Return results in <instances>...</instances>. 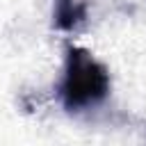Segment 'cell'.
<instances>
[{"label":"cell","mask_w":146,"mask_h":146,"mask_svg":"<svg viewBox=\"0 0 146 146\" xmlns=\"http://www.w3.org/2000/svg\"><path fill=\"white\" fill-rule=\"evenodd\" d=\"M87 16L84 5L75 2V0H55V11H52V21L59 30H75L78 23H82Z\"/></svg>","instance_id":"2"},{"label":"cell","mask_w":146,"mask_h":146,"mask_svg":"<svg viewBox=\"0 0 146 146\" xmlns=\"http://www.w3.org/2000/svg\"><path fill=\"white\" fill-rule=\"evenodd\" d=\"M112 89L107 66L82 46H66L64 71L57 82V96L66 112H84L100 105Z\"/></svg>","instance_id":"1"}]
</instances>
